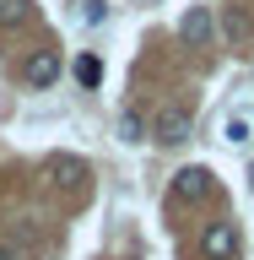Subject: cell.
Listing matches in <instances>:
<instances>
[{
  "label": "cell",
  "instance_id": "cell-1",
  "mask_svg": "<svg viewBox=\"0 0 254 260\" xmlns=\"http://www.w3.org/2000/svg\"><path fill=\"white\" fill-rule=\"evenodd\" d=\"M200 255L206 260H233L238 255V228L233 222H211L206 233H200Z\"/></svg>",
  "mask_w": 254,
  "mask_h": 260
},
{
  "label": "cell",
  "instance_id": "cell-3",
  "mask_svg": "<svg viewBox=\"0 0 254 260\" xmlns=\"http://www.w3.org/2000/svg\"><path fill=\"white\" fill-rule=\"evenodd\" d=\"M190 125H195L190 109H162L157 125H152V136H157L162 146H178V141H190Z\"/></svg>",
  "mask_w": 254,
  "mask_h": 260
},
{
  "label": "cell",
  "instance_id": "cell-8",
  "mask_svg": "<svg viewBox=\"0 0 254 260\" xmlns=\"http://www.w3.org/2000/svg\"><path fill=\"white\" fill-rule=\"evenodd\" d=\"M119 141H130V146H135V141H146V119H141L135 109H125V114H119Z\"/></svg>",
  "mask_w": 254,
  "mask_h": 260
},
{
  "label": "cell",
  "instance_id": "cell-11",
  "mask_svg": "<svg viewBox=\"0 0 254 260\" xmlns=\"http://www.w3.org/2000/svg\"><path fill=\"white\" fill-rule=\"evenodd\" d=\"M222 136H227V141H233V146H243V141H249V114H227Z\"/></svg>",
  "mask_w": 254,
  "mask_h": 260
},
{
  "label": "cell",
  "instance_id": "cell-5",
  "mask_svg": "<svg viewBox=\"0 0 254 260\" xmlns=\"http://www.w3.org/2000/svg\"><path fill=\"white\" fill-rule=\"evenodd\" d=\"M211 190H216V184H211V168H200V162L173 174V195H178V201H206Z\"/></svg>",
  "mask_w": 254,
  "mask_h": 260
},
{
  "label": "cell",
  "instance_id": "cell-4",
  "mask_svg": "<svg viewBox=\"0 0 254 260\" xmlns=\"http://www.w3.org/2000/svg\"><path fill=\"white\" fill-rule=\"evenodd\" d=\"M44 174L54 179V184H65V190H76V184H87V179H92V174H87V162L70 157V152H54V157L44 162Z\"/></svg>",
  "mask_w": 254,
  "mask_h": 260
},
{
  "label": "cell",
  "instance_id": "cell-7",
  "mask_svg": "<svg viewBox=\"0 0 254 260\" xmlns=\"http://www.w3.org/2000/svg\"><path fill=\"white\" fill-rule=\"evenodd\" d=\"M222 32H227V38H233V44H249V32H254L249 11H238V6H233V11L222 16Z\"/></svg>",
  "mask_w": 254,
  "mask_h": 260
},
{
  "label": "cell",
  "instance_id": "cell-2",
  "mask_svg": "<svg viewBox=\"0 0 254 260\" xmlns=\"http://www.w3.org/2000/svg\"><path fill=\"white\" fill-rule=\"evenodd\" d=\"M22 81H27V87H54V81H60V54H54V49H32L27 65H22Z\"/></svg>",
  "mask_w": 254,
  "mask_h": 260
},
{
  "label": "cell",
  "instance_id": "cell-6",
  "mask_svg": "<svg viewBox=\"0 0 254 260\" xmlns=\"http://www.w3.org/2000/svg\"><path fill=\"white\" fill-rule=\"evenodd\" d=\"M178 38H184V44H195V49H206V44H211V11H206V6H190V11H184V22H178Z\"/></svg>",
  "mask_w": 254,
  "mask_h": 260
},
{
  "label": "cell",
  "instance_id": "cell-9",
  "mask_svg": "<svg viewBox=\"0 0 254 260\" xmlns=\"http://www.w3.org/2000/svg\"><path fill=\"white\" fill-rule=\"evenodd\" d=\"M76 81L92 92L97 81H103V60H97V54H81V60H76Z\"/></svg>",
  "mask_w": 254,
  "mask_h": 260
},
{
  "label": "cell",
  "instance_id": "cell-13",
  "mask_svg": "<svg viewBox=\"0 0 254 260\" xmlns=\"http://www.w3.org/2000/svg\"><path fill=\"white\" fill-rule=\"evenodd\" d=\"M0 260H22V255H16V249H11V244H0Z\"/></svg>",
  "mask_w": 254,
  "mask_h": 260
},
{
  "label": "cell",
  "instance_id": "cell-10",
  "mask_svg": "<svg viewBox=\"0 0 254 260\" xmlns=\"http://www.w3.org/2000/svg\"><path fill=\"white\" fill-rule=\"evenodd\" d=\"M27 16H32L27 0H0V27H22Z\"/></svg>",
  "mask_w": 254,
  "mask_h": 260
},
{
  "label": "cell",
  "instance_id": "cell-12",
  "mask_svg": "<svg viewBox=\"0 0 254 260\" xmlns=\"http://www.w3.org/2000/svg\"><path fill=\"white\" fill-rule=\"evenodd\" d=\"M103 16H108L103 0H81V22H103Z\"/></svg>",
  "mask_w": 254,
  "mask_h": 260
}]
</instances>
